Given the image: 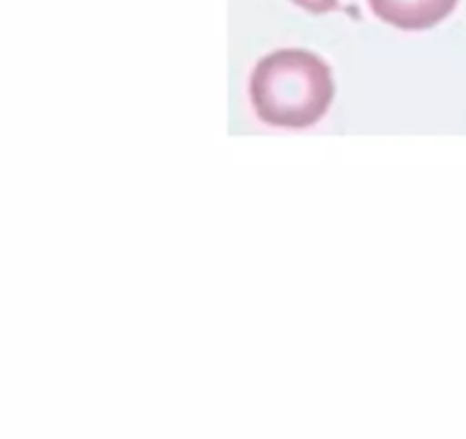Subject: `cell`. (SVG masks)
Segmentation results:
<instances>
[{"label": "cell", "instance_id": "cell-2", "mask_svg": "<svg viewBox=\"0 0 466 439\" xmlns=\"http://www.w3.org/2000/svg\"><path fill=\"white\" fill-rule=\"evenodd\" d=\"M375 16L405 33H420L455 12L457 0H366Z\"/></svg>", "mask_w": 466, "mask_h": 439}, {"label": "cell", "instance_id": "cell-3", "mask_svg": "<svg viewBox=\"0 0 466 439\" xmlns=\"http://www.w3.org/2000/svg\"><path fill=\"white\" fill-rule=\"evenodd\" d=\"M290 3H295V5L302 7V10L311 12V15H327V12H352V10H345L339 0H290Z\"/></svg>", "mask_w": 466, "mask_h": 439}, {"label": "cell", "instance_id": "cell-1", "mask_svg": "<svg viewBox=\"0 0 466 439\" xmlns=\"http://www.w3.org/2000/svg\"><path fill=\"white\" fill-rule=\"evenodd\" d=\"M249 98L263 124L275 128H309L327 115L334 78L325 60L304 48H281L257 62Z\"/></svg>", "mask_w": 466, "mask_h": 439}]
</instances>
